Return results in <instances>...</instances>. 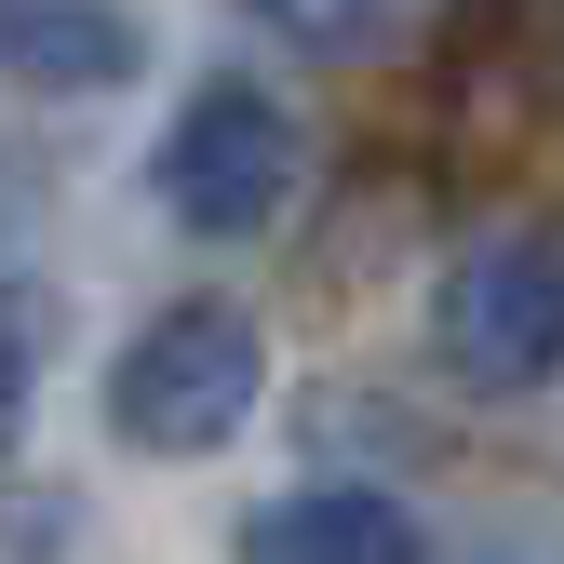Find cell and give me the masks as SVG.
<instances>
[{
	"label": "cell",
	"mask_w": 564,
	"mask_h": 564,
	"mask_svg": "<svg viewBox=\"0 0 564 564\" xmlns=\"http://www.w3.org/2000/svg\"><path fill=\"white\" fill-rule=\"evenodd\" d=\"M0 67L28 95H121L149 67V41L121 0H0Z\"/></svg>",
	"instance_id": "obj_4"
},
{
	"label": "cell",
	"mask_w": 564,
	"mask_h": 564,
	"mask_svg": "<svg viewBox=\"0 0 564 564\" xmlns=\"http://www.w3.org/2000/svg\"><path fill=\"white\" fill-rule=\"evenodd\" d=\"M41 364H54V296H41V282H0V457L28 444Z\"/></svg>",
	"instance_id": "obj_6"
},
{
	"label": "cell",
	"mask_w": 564,
	"mask_h": 564,
	"mask_svg": "<svg viewBox=\"0 0 564 564\" xmlns=\"http://www.w3.org/2000/svg\"><path fill=\"white\" fill-rule=\"evenodd\" d=\"M149 175H162V202H175V229L242 242V229L282 216V188H296V121H282L256 82H202V95L175 108V134H162Z\"/></svg>",
	"instance_id": "obj_2"
},
{
	"label": "cell",
	"mask_w": 564,
	"mask_h": 564,
	"mask_svg": "<svg viewBox=\"0 0 564 564\" xmlns=\"http://www.w3.org/2000/svg\"><path fill=\"white\" fill-rule=\"evenodd\" d=\"M431 336L470 390H538L564 377V242H484L444 269Z\"/></svg>",
	"instance_id": "obj_3"
},
{
	"label": "cell",
	"mask_w": 564,
	"mask_h": 564,
	"mask_svg": "<svg viewBox=\"0 0 564 564\" xmlns=\"http://www.w3.org/2000/svg\"><path fill=\"white\" fill-rule=\"evenodd\" d=\"M269 390V349L229 296H175L134 323V349L108 364V431L121 444H149V457H202V444H229L242 416Z\"/></svg>",
	"instance_id": "obj_1"
},
{
	"label": "cell",
	"mask_w": 564,
	"mask_h": 564,
	"mask_svg": "<svg viewBox=\"0 0 564 564\" xmlns=\"http://www.w3.org/2000/svg\"><path fill=\"white\" fill-rule=\"evenodd\" d=\"M256 14H269L282 41H310V54H349V41H377L390 0H256Z\"/></svg>",
	"instance_id": "obj_7"
},
{
	"label": "cell",
	"mask_w": 564,
	"mask_h": 564,
	"mask_svg": "<svg viewBox=\"0 0 564 564\" xmlns=\"http://www.w3.org/2000/svg\"><path fill=\"white\" fill-rule=\"evenodd\" d=\"M242 564H431V538H416L403 498H377V484H310V498H282L242 524Z\"/></svg>",
	"instance_id": "obj_5"
}]
</instances>
